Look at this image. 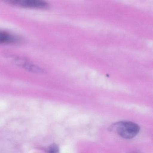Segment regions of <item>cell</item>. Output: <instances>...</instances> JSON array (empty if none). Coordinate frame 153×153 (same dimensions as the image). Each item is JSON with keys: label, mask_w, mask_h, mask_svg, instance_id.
Returning a JSON list of instances; mask_svg holds the SVG:
<instances>
[{"label": "cell", "mask_w": 153, "mask_h": 153, "mask_svg": "<svg viewBox=\"0 0 153 153\" xmlns=\"http://www.w3.org/2000/svg\"><path fill=\"white\" fill-rule=\"evenodd\" d=\"M109 129L123 138L131 139L139 133L140 128L134 123L121 121L112 124Z\"/></svg>", "instance_id": "cell-1"}, {"label": "cell", "mask_w": 153, "mask_h": 153, "mask_svg": "<svg viewBox=\"0 0 153 153\" xmlns=\"http://www.w3.org/2000/svg\"><path fill=\"white\" fill-rule=\"evenodd\" d=\"M7 4L25 8L46 9L49 4L45 0H2Z\"/></svg>", "instance_id": "cell-2"}, {"label": "cell", "mask_w": 153, "mask_h": 153, "mask_svg": "<svg viewBox=\"0 0 153 153\" xmlns=\"http://www.w3.org/2000/svg\"><path fill=\"white\" fill-rule=\"evenodd\" d=\"M22 38L7 31L0 30V44H16L22 42Z\"/></svg>", "instance_id": "cell-3"}, {"label": "cell", "mask_w": 153, "mask_h": 153, "mask_svg": "<svg viewBox=\"0 0 153 153\" xmlns=\"http://www.w3.org/2000/svg\"><path fill=\"white\" fill-rule=\"evenodd\" d=\"M49 150L50 152L56 153V152H59V148L56 145H53V146L50 147Z\"/></svg>", "instance_id": "cell-4"}]
</instances>
